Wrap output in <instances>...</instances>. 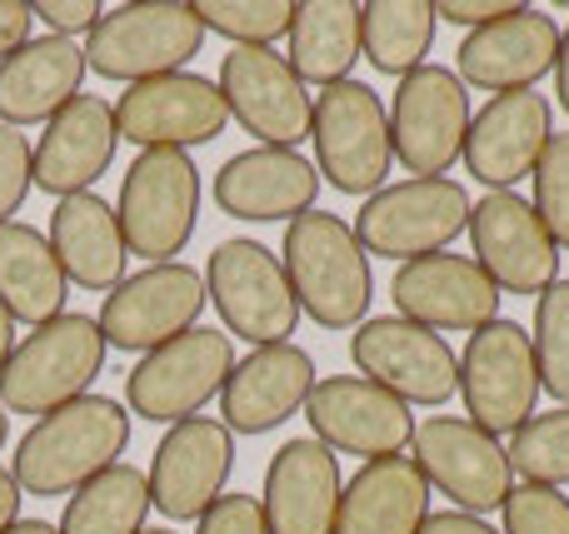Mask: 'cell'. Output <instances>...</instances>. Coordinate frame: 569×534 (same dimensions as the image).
Returning a JSON list of instances; mask_svg holds the SVG:
<instances>
[{"mask_svg":"<svg viewBox=\"0 0 569 534\" xmlns=\"http://www.w3.org/2000/svg\"><path fill=\"white\" fill-rule=\"evenodd\" d=\"M30 190H36V180H30V140L20 130L0 125V225H10L20 215Z\"/></svg>","mask_w":569,"mask_h":534,"instance_id":"39","label":"cell"},{"mask_svg":"<svg viewBox=\"0 0 569 534\" xmlns=\"http://www.w3.org/2000/svg\"><path fill=\"white\" fill-rule=\"evenodd\" d=\"M320 195V170L300 155V150H240L220 165L216 175V205L230 220H250V225H270V220H300L315 210Z\"/></svg>","mask_w":569,"mask_h":534,"instance_id":"24","label":"cell"},{"mask_svg":"<svg viewBox=\"0 0 569 534\" xmlns=\"http://www.w3.org/2000/svg\"><path fill=\"white\" fill-rule=\"evenodd\" d=\"M220 95L226 110L270 150H295L310 140L315 95L290 70V60L270 46H236L220 60Z\"/></svg>","mask_w":569,"mask_h":534,"instance_id":"16","label":"cell"},{"mask_svg":"<svg viewBox=\"0 0 569 534\" xmlns=\"http://www.w3.org/2000/svg\"><path fill=\"white\" fill-rule=\"evenodd\" d=\"M230 370H236L230 335L196 325L136 360V370L126 375V400L150 425H180V420H196L226 390Z\"/></svg>","mask_w":569,"mask_h":534,"instance_id":"9","label":"cell"},{"mask_svg":"<svg viewBox=\"0 0 569 534\" xmlns=\"http://www.w3.org/2000/svg\"><path fill=\"white\" fill-rule=\"evenodd\" d=\"M505 455L515 475H525V485H569V405L525 420Z\"/></svg>","mask_w":569,"mask_h":534,"instance_id":"34","label":"cell"},{"mask_svg":"<svg viewBox=\"0 0 569 534\" xmlns=\"http://www.w3.org/2000/svg\"><path fill=\"white\" fill-rule=\"evenodd\" d=\"M470 245L475 265L495 280L500 295H535L560 280V245L550 230L540 225L535 205L515 190H490L485 200L470 205Z\"/></svg>","mask_w":569,"mask_h":534,"instance_id":"15","label":"cell"},{"mask_svg":"<svg viewBox=\"0 0 569 534\" xmlns=\"http://www.w3.org/2000/svg\"><path fill=\"white\" fill-rule=\"evenodd\" d=\"M196 534H270L266 510L256 495H220L206 515L196 520Z\"/></svg>","mask_w":569,"mask_h":534,"instance_id":"40","label":"cell"},{"mask_svg":"<svg viewBox=\"0 0 569 534\" xmlns=\"http://www.w3.org/2000/svg\"><path fill=\"white\" fill-rule=\"evenodd\" d=\"M430 520V485L410 455L370 460L340 490L330 534H420Z\"/></svg>","mask_w":569,"mask_h":534,"instance_id":"28","label":"cell"},{"mask_svg":"<svg viewBox=\"0 0 569 534\" xmlns=\"http://www.w3.org/2000/svg\"><path fill=\"white\" fill-rule=\"evenodd\" d=\"M140 534H170V530H140Z\"/></svg>","mask_w":569,"mask_h":534,"instance_id":"50","label":"cell"},{"mask_svg":"<svg viewBox=\"0 0 569 534\" xmlns=\"http://www.w3.org/2000/svg\"><path fill=\"white\" fill-rule=\"evenodd\" d=\"M390 295L400 320L425 330H485L490 320H500V290L495 280L475 265V255H420V260H405L390 280Z\"/></svg>","mask_w":569,"mask_h":534,"instance_id":"20","label":"cell"},{"mask_svg":"<svg viewBox=\"0 0 569 534\" xmlns=\"http://www.w3.org/2000/svg\"><path fill=\"white\" fill-rule=\"evenodd\" d=\"M30 6L26 0H0V60L6 56H16L20 46L30 40Z\"/></svg>","mask_w":569,"mask_h":534,"instance_id":"43","label":"cell"},{"mask_svg":"<svg viewBox=\"0 0 569 534\" xmlns=\"http://www.w3.org/2000/svg\"><path fill=\"white\" fill-rule=\"evenodd\" d=\"M230 110L210 75L176 70L160 80H140L116 100V130L136 150H196L226 130Z\"/></svg>","mask_w":569,"mask_h":534,"instance_id":"17","label":"cell"},{"mask_svg":"<svg viewBox=\"0 0 569 534\" xmlns=\"http://www.w3.org/2000/svg\"><path fill=\"white\" fill-rule=\"evenodd\" d=\"M530 180H535V200H530L535 215L550 230L555 245L569 250V130L550 135V145H545Z\"/></svg>","mask_w":569,"mask_h":534,"instance_id":"37","label":"cell"},{"mask_svg":"<svg viewBox=\"0 0 569 534\" xmlns=\"http://www.w3.org/2000/svg\"><path fill=\"white\" fill-rule=\"evenodd\" d=\"M340 490V460L320 440H284L270 455L266 490H260L270 534H330Z\"/></svg>","mask_w":569,"mask_h":534,"instance_id":"26","label":"cell"},{"mask_svg":"<svg viewBox=\"0 0 569 534\" xmlns=\"http://www.w3.org/2000/svg\"><path fill=\"white\" fill-rule=\"evenodd\" d=\"M200 310H206V275L196 265H186V260L146 265L106 295L100 335H106V350L150 355V350L180 340L186 330H196Z\"/></svg>","mask_w":569,"mask_h":534,"instance_id":"13","label":"cell"},{"mask_svg":"<svg viewBox=\"0 0 569 534\" xmlns=\"http://www.w3.org/2000/svg\"><path fill=\"white\" fill-rule=\"evenodd\" d=\"M206 300L220 310L226 335L250 340L256 350L290 345L295 325H300V305H295V290H290V275H284L280 255L246 235L220 240V245L210 250Z\"/></svg>","mask_w":569,"mask_h":534,"instance_id":"6","label":"cell"},{"mask_svg":"<svg viewBox=\"0 0 569 534\" xmlns=\"http://www.w3.org/2000/svg\"><path fill=\"white\" fill-rule=\"evenodd\" d=\"M126 445H130L126 405L106 395H80L70 405L40 415L20 435L10 475H16L20 495H40V500L76 495L100 470L120 465Z\"/></svg>","mask_w":569,"mask_h":534,"instance_id":"1","label":"cell"},{"mask_svg":"<svg viewBox=\"0 0 569 534\" xmlns=\"http://www.w3.org/2000/svg\"><path fill=\"white\" fill-rule=\"evenodd\" d=\"M236 470V435L220 420L196 415L166 430L150 460V505L166 520H200L220 495Z\"/></svg>","mask_w":569,"mask_h":534,"instance_id":"19","label":"cell"},{"mask_svg":"<svg viewBox=\"0 0 569 534\" xmlns=\"http://www.w3.org/2000/svg\"><path fill=\"white\" fill-rule=\"evenodd\" d=\"M470 225V195L460 180H400V185L375 190L355 215V240L365 255L380 260H420L440 255L450 240H460V230Z\"/></svg>","mask_w":569,"mask_h":534,"instance_id":"8","label":"cell"},{"mask_svg":"<svg viewBox=\"0 0 569 534\" xmlns=\"http://www.w3.org/2000/svg\"><path fill=\"white\" fill-rule=\"evenodd\" d=\"M535 370H540V390L569 405V280H555L540 300H535Z\"/></svg>","mask_w":569,"mask_h":534,"instance_id":"35","label":"cell"},{"mask_svg":"<svg viewBox=\"0 0 569 534\" xmlns=\"http://www.w3.org/2000/svg\"><path fill=\"white\" fill-rule=\"evenodd\" d=\"M150 485L136 465H110L70 495L60 534H140L150 515Z\"/></svg>","mask_w":569,"mask_h":534,"instance_id":"33","label":"cell"},{"mask_svg":"<svg viewBox=\"0 0 569 534\" xmlns=\"http://www.w3.org/2000/svg\"><path fill=\"white\" fill-rule=\"evenodd\" d=\"M10 350H16V320H10L6 310H0V370H6Z\"/></svg>","mask_w":569,"mask_h":534,"instance_id":"47","label":"cell"},{"mask_svg":"<svg viewBox=\"0 0 569 534\" xmlns=\"http://www.w3.org/2000/svg\"><path fill=\"white\" fill-rule=\"evenodd\" d=\"M16 520H20V485L10 470H0V534L16 525Z\"/></svg>","mask_w":569,"mask_h":534,"instance_id":"45","label":"cell"},{"mask_svg":"<svg viewBox=\"0 0 569 534\" xmlns=\"http://www.w3.org/2000/svg\"><path fill=\"white\" fill-rule=\"evenodd\" d=\"M206 46L196 6L180 0H140V6H116L96 20L86 40V70L100 80H160L186 70Z\"/></svg>","mask_w":569,"mask_h":534,"instance_id":"4","label":"cell"},{"mask_svg":"<svg viewBox=\"0 0 569 534\" xmlns=\"http://www.w3.org/2000/svg\"><path fill=\"white\" fill-rule=\"evenodd\" d=\"M500 515L505 534H569V495L550 485H515Z\"/></svg>","mask_w":569,"mask_h":534,"instance_id":"38","label":"cell"},{"mask_svg":"<svg viewBox=\"0 0 569 534\" xmlns=\"http://www.w3.org/2000/svg\"><path fill=\"white\" fill-rule=\"evenodd\" d=\"M310 140H315V170L330 180L340 195H365L385 190L390 175V110L380 105L365 80H340L325 85L315 95V120H310Z\"/></svg>","mask_w":569,"mask_h":534,"instance_id":"7","label":"cell"},{"mask_svg":"<svg viewBox=\"0 0 569 534\" xmlns=\"http://www.w3.org/2000/svg\"><path fill=\"white\" fill-rule=\"evenodd\" d=\"M435 6L430 0H370L360 6V56L380 75H410L425 66L435 46Z\"/></svg>","mask_w":569,"mask_h":534,"instance_id":"32","label":"cell"},{"mask_svg":"<svg viewBox=\"0 0 569 534\" xmlns=\"http://www.w3.org/2000/svg\"><path fill=\"white\" fill-rule=\"evenodd\" d=\"M315 390V360L300 345H266L236 360L220 390V425L230 435H270L300 415Z\"/></svg>","mask_w":569,"mask_h":534,"instance_id":"25","label":"cell"},{"mask_svg":"<svg viewBox=\"0 0 569 534\" xmlns=\"http://www.w3.org/2000/svg\"><path fill=\"white\" fill-rule=\"evenodd\" d=\"M6 534H60L56 525H46V520H16Z\"/></svg>","mask_w":569,"mask_h":534,"instance_id":"48","label":"cell"},{"mask_svg":"<svg viewBox=\"0 0 569 534\" xmlns=\"http://www.w3.org/2000/svg\"><path fill=\"white\" fill-rule=\"evenodd\" d=\"M6 435H10V420H6V405H0V450H6Z\"/></svg>","mask_w":569,"mask_h":534,"instance_id":"49","label":"cell"},{"mask_svg":"<svg viewBox=\"0 0 569 534\" xmlns=\"http://www.w3.org/2000/svg\"><path fill=\"white\" fill-rule=\"evenodd\" d=\"M520 10V0H445V6H435V20H450V26H465V30H485L495 26V20L515 16Z\"/></svg>","mask_w":569,"mask_h":534,"instance_id":"42","label":"cell"},{"mask_svg":"<svg viewBox=\"0 0 569 534\" xmlns=\"http://www.w3.org/2000/svg\"><path fill=\"white\" fill-rule=\"evenodd\" d=\"M555 95H560V110L569 115V26L560 30V56H555Z\"/></svg>","mask_w":569,"mask_h":534,"instance_id":"46","label":"cell"},{"mask_svg":"<svg viewBox=\"0 0 569 534\" xmlns=\"http://www.w3.org/2000/svg\"><path fill=\"white\" fill-rule=\"evenodd\" d=\"M280 265L290 275L295 305L320 330H350L365 325V310L375 295L370 255L360 250L355 230L330 210L290 220L280 240Z\"/></svg>","mask_w":569,"mask_h":534,"instance_id":"2","label":"cell"},{"mask_svg":"<svg viewBox=\"0 0 569 534\" xmlns=\"http://www.w3.org/2000/svg\"><path fill=\"white\" fill-rule=\"evenodd\" d=\"M30 16L46 20L50 36L70 40V36H80V30L90 36V30H96V20L106 16V10H100V0H40V6H30Z\"/></svg>","mask_w":569,"mask_h":534,"instance_id":"41","label":"cell"},{"mask_svg":"<svg viewBox=\"0 0 569 534\" xmlns=\"http://www.w3.org/2000/svg\"><path fill=\"white\" fill-rule=\"evenodd\" d=\"M470 90L450 66H420L390 100V145L410 180H440L465 155Z\"/></svg>","mask_w":569,"mask_h":534,"instance_id":"11","label":"cell"},{"mask_svg":"<svg viewBox=\"0 0 569 534\" xmlns=\"http://www.w3.org/2000/svg\"><path fill=\"white\" fill-rule=\"evenodd\" d=\"M196 16L206 30L236 40V46H270V40L290 36L295 6L290 0H206L196 6Z\"/></svg>","mask_w":569,"mask_h":534,"instance_id":"36","label":"cell"},{"mask_svg":"<svg viewBox=\"0 0 569 534\" xmlns=\"http://www.w3.org/2000/svg\"><path fill=\"white\" fill-rule=\"evenodd\" d=\"M305 420H310L315 440L325 450L340 455H360L370 460H390L405 455L415 440V415L405 400H395L390 390L370 385L365 375H330L315 380L310 400H305Z\"/></svg>","mask_w":569,"mask_h":534,"instance_id":"18","label":"cell"},{"mask_svg":"<svg viewBox=\"0 0 569 534\" xmlns=\"http://www.w3.org/2000/svg\"><path fill=\"white\" fill-rule=\"evenodd\" d=\"M560 56V26L545 16L540 6H520L515 16L495 20L485 30H470L455 50V75L465 90H490V95H510V90H535L555 70Z\"/></svg>","mask_w":569,"mask_h":534,"instance_id":"21","label":"cell"},{"mask_svg":"<svg viewBox=\"0 0 569 534\" xmlns=\"http://www.w3.org/2000/svg\"><path fill=\"white\" fill-rule=\"evenodd\" d=\"M80 80H86V50L76 40H26L16 56L0 60V125H50L80 95Z\"/></svg>","mask_w":569,"mask_h":534,"instance_id":"27","label":"cell"},{"mask_svg":"<svg viewBox=\"0 0 569 534\" xmlns=\"http://www.w3.org/2000/svg\"><path fill=\"white\" fill-rule=\"evenodd\" d=\"M410 460L420 465L425 485L440 490L460 515H490L515 490L505 445L465 415H430L425 425H415Z\"/></svg>","mask_w":569,"mask_h":534,"instance_id":"12","label":"cell"},{"mask_svg":"<svg viewBox=\"0 0 569 534\" xmlns=\"http://www.w3.org/2000/svg\"><path fill=\"white\" fill-rule=\"evenodd\" d=\"M50 250H56L60 270H66L70 285L110 295V290L126 280V235H120V220L96 190L86 195H66L50 210Z\"/></svg>","mask_w":569,"mask_h":534,"instance_id":"29","label":"cell"},{"mask_svg":"<svg viewBox=\"0 0 569 534\" xmlns=\"http://www.w3.org/2000/svg\"><path fill=\"white\" fill-rule=\"evenodd\" d=\"M350 360L370 385L390 390L405 405H445L460 390V360L445 345V335L410 325L400 315L365 320L350 340Z\"/></svg>","mask_w":569,"mask_h":534,"instance_id":"14","label":"cell"},{"mask_svg":"<svg viewBox=\"0 0 569 534\" xmlns=\"http://www.w3.org/2000/svg\"><path fill=\"white\" fill-rule=\"evenodd\" d=\"M116 145H120L116 105L100 95H76L46 125L36 150H30V180H36V190H46V195H56V200L86 195L110 170Z\"/></svg>","mask_w":569,"mask_h":534,"instance_id":"23","label":"cell"},{"mask_svg":"<svg viewBox=\"0 0 569 534\" xmlns=\"http://www.w3.org/2000/svg\"><path fill=\"white\" fill-rule=\"evenodd\" d=\"M460 400L465 420L485 435H515L525 420H535L540 405V370H535V345L525 325L515 320H490L475 330L460 355Z\"/></svg>","mask_w":569,"mask_h":534,"instance_id":"10","label":"cell"},{"mask_svg":"<svg viewBox=\"0 0 569 534\" xmlns=\"http://www.w3.org/2000/svg\"><path fill=\"white\" fill-rule=\"evenodd\" d=\"M70 280L60 270L50 240L26 220L0 225V310L16 325H50L66 315Z\"/></svg>","mask_w":569,"mask_h":534,"instance_id":"30","label":"cell"},{"mask_svg":"<svg viewBox=\"0 0 569 534\" xmlns=\"http://www.w3.org/2000/svg\"><path fill=\"white\" fill-rule=\"evenodd\" d=\"M420 534H500V530H490L480 515H460V510H440V515H430V520H425Z\"/></svg>","mask_w":569,"mask_h":534,"instance_id":"44","label":"cell"},{"mask_svg":"<svg viewBox=\"0 0 569 534\" xmlns=\"http://www.w3.org/2000/svg\"><path fill=\"white\" fill-rule=\"evenodd\" d=\"M290 70L310 85H340L360 60V6L355 0H305L290 20Z\"/></svg>","mask_w":569,"mask_h":534,"instance_id":"31","label":"cell"},{"mask_svg":"<svg viewBox=\"0 0 569 534\" xmlns=\"http://www.w3.org/2000/svg\"><path fill=\"white\" fill-rule=\"evenodd\" d=\"M550 100L540 90H510L490 95L480 115H470L465 135V170L485 190H515L525 175H535L545 145H550Z\"/></svg>","mask_w":569,"mask_h":534,"instance_id":"22","label":"cell"},{"mask_svg":"<svg viewBox=\"0 0 569 534\" xmlns=\"http://www.w3.org/2000/svg\"><path fill=\"white\" fill-rule=\"evenodd\" d=\"M106 370V335L96 315H56L36 325L0 370V405L16 415H50L70 400L90 395L96 375Z\"/></svg>","mask_w":569,"mask_h":534,"instance_id":"3","label":"cell"},{"mask_svg":"<svg viewBox=\"0 0 569 534\" xmlns=\"http://www.w3.org/2000/svg\"><path fill=\"white\" fill-rule=\"evenodd\" d=\"M120 235L150 265H170L190 245L200 220V170L186 150H140L120 180Z\"/></svg>","mask_w":569,"mask_h":534,"instance_id":"5","label":"cell"}]
</instances>
